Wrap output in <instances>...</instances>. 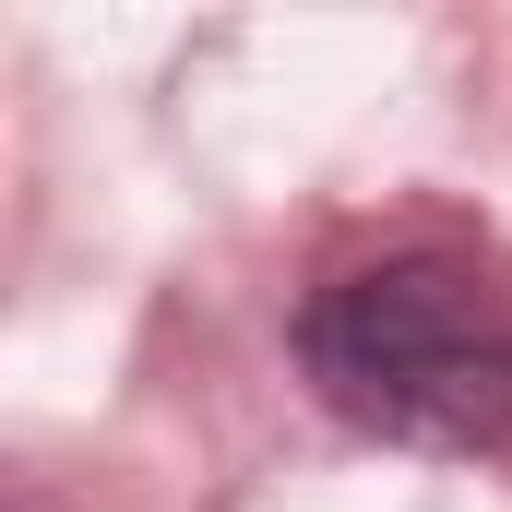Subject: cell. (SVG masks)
I'll return each instance as SVG.
<instances>
[{
    "label": "cell",
    "mask_w": 512,
    "mask_h": 512,
    "mask_svg": "<svg viewBox=\"0 0 512 512\" xmlns=\"http://www.w3.org/2000/svg\"><path fill=\"white\" fill-rule=\"evenodd\" d=\"M310 370L346 417L393 441H501L512 429V310L465 262H370L310 298Z\"/></svg>",
    "instance_id": "obj_1"
}]
</instances>
